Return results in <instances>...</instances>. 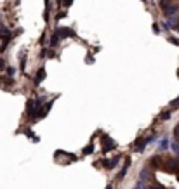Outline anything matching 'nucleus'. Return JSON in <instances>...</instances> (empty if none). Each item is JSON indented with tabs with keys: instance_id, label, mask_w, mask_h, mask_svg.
<instances>
[{
	"instance_id": "nucleus-1",
	"label": "nucleus",
	"mask_w": 179,
	"mask_h": 189,
	"mask_svg": "<svg viewBox=\"0 0 179 189\" xmlns=\"http://www.w3.org/2000/svg\"><path fill=\"white\" fill-rule=\"evenodd\" d=\"M47 101V97L44 96V97H33V99H30L26 102V113L31 116V118H37L38 116V111H40V108L44 106V102Z\"/></svg>"
},
{
	"instance_id": "nucleus-2",
	"label": "nucleus",
	"mask_w": 179,
	"mask_h": 189,
	"mask_svg": "<svg viewBox=\"0 0 179 189\" xmlns=\"http://www.w3.org/2000/svg\"><path fill=\"white\" fill-rule=\"evenodd\" d=\"M113 147H115V140L110 139L108 135H104L103 139H101V149H103V153H108Z\"/></svg>"
},
{
	"instance_id": "nucleus-3",
	"label": "nucleus",
	"mask_w": 179,
	"mask_h": 189,
	"mask_svg": "<svg viewBox=\"0 0 179 189\" xmlns=\"http://www.w3.org/2000/svg\"><path fill=\"white\" fill-rule=\"evenodd\" d=\"M56 35L63 40V38H68V36H75V31L71 28H63V26H59V28L56 30Z\"/></svg>"
},
{
	"instance_id": "nucleus-4",
	"label": "nucleus",
	"mask_w": 179,
	"mask_h": 189,
	"mask_svg": "<svg viewBox=\"0 0 179 189\" xmlns=\"http://www.w3.org/2000/svg\"><path fill=\"white\" fill-rule=\"evenodd\" d=\"M164 14L167 17H174V16L179 14V4H171L167 9H164Z\"/></svg>"
},
{
	"instance_id": "nucleus-5",
	"label": "nucleus",
	"mask_w": 179,
	"mask_h": 189,
	"mask_svg": "<svg viewBox=\"0 0 179 189\" xmlns=\"http://www.w3.org/2000/svg\"><path fill=\"white\" fill-rule=\"evenodd\" d=\"M118 161H120V156H115V158H111V160H101V163H103L108 170H111V168H115L118 165Z\"/></svg>"
},
{
	"instance_id": "nucleus-6",
	"label": "nucleus",
	"mask_w": 179,
	"mask_h": 189,
	"mask_svg": "<svg viewBox=\"0 0 179 189\" xmlns=\"http://www.w3.org/2000/svg\"><path fill=\"white\" fill-rule=\"evenodd\" d=\"M150 179H151V170H150V167H145L141 170V174H139V181L148 182Z\"/></svg>"
},
{
	"instance_id": "nucleus-7",
	"label": "nucleus",
	"mask_w": 179,
	"mask_h": 189,
	"mask_svg": "<svg viewBox=\"0 0 179 189\" xmlns=\"http://www.w3.org/2000/svg\"><path fill=\"white\" fill-rule=\"evenodd\" d=\"M50 106H52V101H47V104L42 106V108H40V111H38V116H37V118H44V116H45V115L49 113Z\"/></svg>"
},
{
	"instance_id": "nucleus-8",
	"label": "nucleus",
	"mask_w": 179,
	"mask_h": 189,
	"mask_svg": "<svg viewBox=\"0 0 179 189\" xmlns=\"http://www.w3.org/2000/svg\"><path fill=\"white\" fill-rule=\"evenodd\" d=\"M44 78H45V71H44V68H40V70H38V73H37V77H35V82H33V83H35V85H40Z\"/></svg>"
},
{
	"instance_id": "nucleus-9",
	"label": "nucleus",
	"mask_w": 179,
	"mask_h": 189,
	"mask_svg": "<svg viewBox=\"0 0 179 189\" xmlns=\"http://www.w3.org/2000/svg\"><path fill=\"white\" fill-rule=\"evenodd\" d=\"M160 163H162V156L157 154V156H153L150 160V167H160Z\"/></svg>"
},
{
	"instance_id": "nucleus-10",
	"label": "nucleus",
	"mask_w": 179,
	"mask_h": 189,
	"mask_svg": "<svg viewBox=\"0 0 179 189\" xmlns=\"http://www.w3.org/2000/svg\"><path fill=\"white\" fill-rule=\"evenodd\" d=\"M129 163H131V160L127 158V161H125L124 168H122V170H120V174H118V181H122V179H124V175L127 174V170H129Z\"/></svg>"
},
{
	"instance_id": "nucleus-11",
	"label": "nucleus",
	"mask_w": 179,
	"mask_h": 189,
	"mask_svg": "<svg viewBox=\"0 0 179 189\" xmlns=\"http://www.w3.org/2000/svg\"><path fill=\"white\" fill-rule=\"evenodd\" d=\"M169 146H171V142H169V139H167V137H164V139L158 142V147L162 149V151H164V149H167Z\"/></svg>"
},
{
	"instance_id": "nucleus-12",
	"label": "nucleus",
	"mask_w": 179,
	"mask_h": 189,
	"mask_svg": "<svg viewBox=\"0 0 179 189\" xmlns=\"http://www.w3.org/2000/svg\"><path fill=\"white\" fill-rule=\"evenodd\" d=\"M171 149L174 151V154H176V156H179V140H174V142H171Z\"/></svg>"
},
{
	"instance_id": "nucleus-13",
	"label": "nucleus",
	"mask_w": 179,
	"mask_h": 189,
	"mask_svg": "<svg viewBox=\"0 0 179 189\" xmlns=\"http://www.w3.org/2000/svg\"><path fill=\"white\" fill-rule=\"evenodd\" d=\"M59 42H61V38L56 35V33L50 36V47H56V45H59Z\"/></svg>"
},
{
	"instance_id": "nucleus-14",
	"label": "nucleus",
	"mask_w": 179,
	"mask_h": 189,
	"mask_svg": "<svg viewBox=\"0 0 179 189\" xmlns=\"http://www.w3.org/2000/svg\"><path fill=\"white\" fill-rule=\"evenodd\" d=\"M160 120H169L171 118V111L167 109V111H164V113H160V116H158Z\"/></svg>"
},
{
	"instance_id": "nucleus-15",
	"label": "nucleus",
	"mask_w": 179,
	"mask_h": 189,
	"mask_svg": "<svg viewBox=\"0 0 179 189\" xmlns=\"http://www.w3.org/2000/svg\"><path fill=\"white\" fill-rule=\"evenodd\" d=\"M171 4H172L171 0H160V7H162V9H167Z\"/></svg>"
},
{
	"instance_id": "nucleus-16",
	"label": "nucleus",
	"mask_w": 179,
	"mask_h": 189,
	"mask_svg": "<svg viewBox=\"0 0 179 189\" xmlns=\"http://www.w3.org/2000/svg\"><path fill=\"white\" fill-rule=\"evenodd\" d=\"M7 75H9V77H14V75H16V68H14V66H7Z\"/></svg>"
},
{
	"instance_id": "nucleus-17",
	"label": "nucleus",
	"mask_w": 179,
	"mask_h": 189,
	"mask_svg": "<svg viewBox=\"0 0 179 189\" xmlns=\"http://www.w3.org/2000/svg\"><path fill=\"white\" fill-rule=\"evenodd\" d=\"M92 149H94V144H89V146L83 149V153H85V154H90V153H92Z\"/></svg>"
},
{
	"instance_id": "nucleus-18",
	"label": "nucleus",
	"mask_w": 179,
	"mask_h": 189,
	"mask_svg": "<svg viewBox=\"0 0 179 189\" xmlns=\"http://www.w3.org/2000/svg\"><path fill=\"white\" fill-rule=\"evenodd\" d=\"M171 108H179V97L174 99L172 102H171Z\"/></svg>"
},
{
	"instance_id": "nucleus-19",
	"label": "nucleus",
	"mask_w": 179,
	"mask_h": 189,
	"mask_svg": "<svg viewBox=\"0 0 179 189\" xmlns=\"http://www.w3.org/2000/svg\"><path fill=\"white\" fill-rule=\"evenodd\" d=\"M174 137H176V140H179V125L174 128Z\"/></svg>"
},
{
	"instance_id": "nucleus-20",
	"label": "nucleus",
	"mask_w": 179,
	"mask_h": 189,
	"mask_svg": "<svg viewBox=\"0 0 179 189\" xmlns=\"http://www.w3.org/2000/svg\"><path fill=\"white\" fill-rule=\"evenodd\" d=\"M151 189H165V187H164V186H160L158 182H155V184H153V187H151Z\"/></svg>"
},
{
	"instance_id": "nucleus-21",
	"label": "nucleus",
	"mask_w": 179,
	"mask_h": 189,
	"mask_svg": "<svg viewBox=\"0 0 179 189\" xmlns=\"http://www.w3.org/2000/svg\"><path fill=\"white\" fill-rule=\"evenodd\" d=\"M153 31H155V33H160V28H158V24H157V23L153 24Z\"/></svg>"
},
{
	"instance_id": "nucleus-22",
	"label": "nucleus",
	"mask_w": 179,
	"mask_h": 189,
	"mask_svg": "<svg viewBox=\"0 0 179 189\" xmlns=\"http://www.w3.org/2000/svg\"><path fill=\"white\" fill-rule=\"evenodd\" d=\"M64 16H66V12H59V14H56V19H61Z\"/></svg>"
},
{
	"instance_id": "nucleus-23",
	"label": "nucleus",
	"mask_w": 179,
	"mask_h": 189,
	"mask_svg": "<svg viewBox=\"0 0 179 189\" xmlns=\"http://www.w3.org/2000/svg\"><path fill=\"white\" fill-rule=\"evenodd\" d=\"M71 2H73V0H63V5H64V7H68Z\"/></svg>"
},
{
	"instance_id": "nucleus-24",
	"label": "nucleus",
	"mask_w": 179,
	"mask_h": 189,
	"mask_svg": "<svg viewBox=\"0 0 179 189\" xmlns=\"http://www.w3.org/2000/svg\"><path fill=\"white\" fill-rule=\"evenodd\" d=\"M169 40H171L172 43H176V45H179V40H176V38H169Z\"/></svg>"
},
{
	"instance_id": "nucleus-25",
	"label": "nucleus",
	"mask_w": 179,
	"mask_h": 189,
	"mask_svg": "<svg viewBox=\"0 0 179 189\" xmlns=\"http://www.w3.org/2000/svg\"><path fill=\"white\" fill-rule=\"evenodd\" d=\"M0 85H2V83H0Z\"/></svg>"
},
{
	"instance_id": "nucleus-26",
	"label": "nucleus",
	"mask_w": 179,
	"mask_h": 189,
	"mask_svg": "<svg viewBox=\"0 0 179 189\" xmlns=\"http://www.w3.org/2000/svg\"><path fill=\"white\" fill-rule=\"evenodd\" d=\"M177 30H179V28H177Z\"/></svg>"
}]
</instances>
